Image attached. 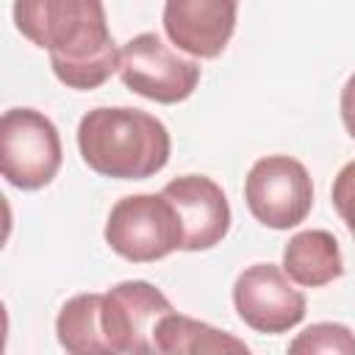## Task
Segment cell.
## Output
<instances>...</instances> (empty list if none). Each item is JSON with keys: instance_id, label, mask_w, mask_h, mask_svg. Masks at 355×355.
Wrapping results in <instances>:
<instances>
[{"instance_id": "obj_6", "label": "cell", "mask_w": 355, "mask_h": 355, "mask_svg": "<svg viewBox=\"0 0 355 355\" xmlns=\"http://www.w3.org/2000/svg\"><path fill=\"white\" fill-rule=\"evenodd\" d=\"M244 202L263 227H297L313 208V183L305 164L280 153L258 158L244 178Z\"/></svg>"}, {"instance_id": "obj_15", "label": "cell", "mask_w": 355, "mask_h": 355, "mask_svg": "<svg viewBox=\"0 0 355 355\" xmlns=\"http://www.w3.org/2000/svg\"><path fill=\"white\" fill-rule=\"evenodd\" d=\"M330 200H333L336 214L347 225L349 236L355 239V158L347 161L338 169L336 180H333V189H330Z\"/></svg>"}, {"instance_id": "obj_7", "label": "cell", "mask_w": 355, "mask_h": 355, "mask_svg": "<svg viewBox=\"0 0 355 355\" xmlns=\"http://www.w3.org/2000/svg\"><path fill=\"white\" fill-rule=\"evenodd\" d=\"M233 308L239 319L255 333L280 336L305 319V294L275 263H252L239 272L233 283Z\"/></svg>"}, {"instance_id": "obj_8", "label": "cell", "mask_w": 355, "mask_h": 355, "mask_svg": "<svg viewBox=\"0 0 355 355\" xmlns=\"http://www.w3.org/2000/svg\"><path fill=\"white\" fill-rule=\"evenodd\" d=\"M169 311H175L169 297L147 280H122L114 288H108L100 302L108 352H122V355L155 352L153 333L158 319L166 316Z\"/></svg>"}, {"instance_id": "obj_12", "label": "cell", "mask_w": 355, "mask_h": 355, "mask_svg": "<svg viewBox=\"0 0 355 355\" xmlns=\"http://www.w3.org/2000/svg\"><path fill=\"white\" fill-rule=\"evenodd\" d=\"M153 349L164 355H216V352H250V347L236 338L233 333H225L208 322L191 319L186 313L169 311L158 319L153 333Z\"/></svg>"}, {"instance_id": "obj_1", "label": "cell", "mask_w": 355, "mask_h": 355, "mask_svg": "<svg viewBox=\"0 0 355 355\" xmlns=\"http://www.w3.org/2000/svg\"><path fill=\"white\" fill-rule=\"evenodd\" d=\"M14 25L47 50L53 75L78 92L103 86L119 72V53L103 0H14Z\"/></svg>"}, {"instance_id": "obj_4", "label": "cell", "mask_w": 355, "mask_h": 355, "mask_svg": "<svg viewBox=\"0 0 355 355\" xmlns=\"http://www.w3.org/2000/svg\"><path fill=\"white\" fill-rule=\"evenodd\" d=\"M64 161L58 128L36 108H8L0 116V169L22 189L39 191L53 183Z\"/></svg>"}, {"instance_id": "obj_3", "label": "cell", "mask_w": 355, "mask_h": 355, "mask_svg": "<svg viewBox=\"0 0 355 355\" xmlns=\"http://www.w3.org/2000/svg\"><path fill=\"white\" fill-rule=\"evenodd\" d=\"M105 244L130 263H153L183 250V222L164 194H128L105 219Z\"/></svg>"}, {"instance_id": "obj_13", "label": "cell", "mask_w": 355, "mask_h": 355, "mask_svg": "<svg viewBox=\"0 0 355 355\" xmlns=\"http://www.w3.org/2000/svg\"><path fill=\"white\" fill-rule=\"evenodd\" d=\"M100 302H103V294L86 291V294L69 297L61 305V311L55 316V338L67 352H75V355L108 352Z\"/></svg>"}, {"instance_id": "obj_5", "label": "cell", "mask_w": 355, "mask_h": 355, "mask_svg": "<svg viewBox=\"0 0 355 355\" xmlns=\"http://www.w3.org/2000/svg\"><path fill=\"white\" fill-rule=\"evenodd\" d=\"M200 75L202 69L194 58H183L153 31L136 33L122 44L119 78L133 94L144 100L161 105L183 103L194 94Z\"/></svg>"}, {"instance_id": "obj_14", "label": "cell", "mask_w": 355, "mask_h": 355, "mask_svg": "<svg viewBox=\"0 0 355 355\" xmlns=\"http://www.w3.org/2000/svg\"><path fill=\"white\" fill-rule=\"evenodd\" d=\"M288 352L355 355V333L341 322H316V324H308L297 338H291Z\"/></svg>"}, {"instance_id": "obj_2", "label": "cell", "mask_w": 355, "mask_h": 355, "mask_svg": "<svg viewBox=\"0 0 355 355\" xmlns=\"http://www.w3.org/2000/svg\"><path fill=\"white\" fill-rule=\"evenodd\" d=\"M83 164L111 180H144L158 175L172 155L166 125L130 105H100L78 122Z\"/></svg>"}, {"instance_id": "obj_16", "label": "cell", "mask_w": 355, "mask_h": 355, "mask_svg": "<svg viewBox=\"0 0 355 355\" xmlns=\"http://www.w3.org/2000/svg\"><path fill=\"white\" fill-rule=\"evenodd\" d=\"M338 111H341V122L344 130L355 139V72L347 78V83L341 86V97H338Z\"/></svg>"}, {"instance_id": "obj_9", "label": "cell", "mask_w": 355, "mask_h": 355, "mask_svg": "<svg viewBox=\"0 0 355 355\" xmlns=\"http://www.w3.org/2000/svg\"><path fill=\"white\" fill-rule=\"evenodd\" d=\"M239 0H164V33L191 58H216L236 33Z\"/></svg>"}, {"instance_id": "obj_11", "label": "cell", "mask_w": 355, "mask_h": 355, "mask_svg": "<svg viewBox=\"0 0 355 355\" xmlns=\"http://www.w3.org/2000/svg\"><path fill=\"white\" fill-rule=\"evenodd\" d=\"M283 272L302 288H322L344 275V255L330 230H300L283 247Z\"/></svg>"}, {"instance_id": "obj_10", "label": "cell", "mask_w": 355, "mask_h": 355, "mask_svg": "<svg viewBox=\"0 0 355 355\" xmlns=\"http://www.w3.org/2000/svg\"><path fill=\"white\" fill-rule=\"evenodd\" d=\"M161 194L175 205L183 222V250L202 252L216 247L230 230V202L222 186L208 175H180Z\"/></svg>"}]
</instances>
